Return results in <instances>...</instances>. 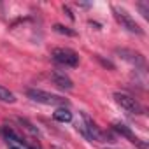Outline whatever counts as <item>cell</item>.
<instances>
[{
	"label": "cell",
	"instance_id": "3",
	"mask_svg": "<svg viewBox=\"0 0 149 149\" xmlns=\"http://www.w3.org/2000/svg\"><path fill=\"white\" fill-rule=\"evenodd\" d=\"M53 60L60 65H65V67H77L79 65V54L70 49V47H56L53 49Z\"/></svg>",
	"mask_w": 149,
	"mask_h": 149
},
{
	"label": "cell",
	"instance_id": "9",
	"mask_svg": "<svg viewBox=\"0 0 149 149\" xmlns=\"http://www.w3.org/2000/svg\"><path fill=\"white\" fill-rule=\"evenodd\" d=\"M53 118H54L56 121H60V123H70V121H72V112H70L68 109H65V107H60V109L54 111Z\"/></svg>",
	"mask_w": 149,
	"mask_h": 149
},
{
	"label": "cell",
	"instance_id": "12",
	"mask_svg": "<svg viewBox=\"0 0 149 149\" xmlns=\"http://www.w3.org/2000/svg\"><path fill=\"white\" fill-rule=\"evenodd\" d=\"M53 30H54L56 33H61V35H67V37H76V35H77L74 30H70L68 26H63V25H54Z\"/></svg>",
	"mask_w": 149,
	"mask_h": 149
},
{
	"label": "cell",
	"instance_id": "14",
	"mask_svg": "<svg viewBox=\"0 0 149 149\" xmlns=\"http://www.w3.org/2000/svg\"><path fill=\"white\" fill-rule=\"evenodd\" d=\"M137 7H139V11L142 13V16L147 19V18H149V7H147V2H139Z\"/></svg>",
	"mask_w": 149,
	"mask_h": 149
},
{
	"label": "cell",
	"instance_id": "11",
	"mask_svg": "<svg viewBox=\"0 0 149 149\" xmlns=\"http://www.w3.org/2000/svg\"><path fill=\"white\" fill-rule=\"evenodd\" d=\"M2 132H4V135H6V137H7L9 140H14L16 144H23V146H28V144H26V142H25V140H23V139H21L19 135H16V133H14V132H13L11 128H7V126H6V128H4Z\"/></svg>",
	"mask_w": 149,
	"mask_h": 149
},
{
	"label": "cell",
	"instance_id": "15",
	"mask_svg": "<svg viewBox=\"0 0 149 149\" xmlns=\"http://www.w3.org/2000/svg\"><path fill=\"white\" fill-rule=\"evenodd\" d=\"M97 58H98V60H100V61H102V65H104V67H109V68H114V65H112V63H111V61H109V60H102V58H100V56H97Z\"/></svg>",
	"mask_w": 149,
	"mask_h": 149
},
{
	"label": "cell",
	"instance_id": "8",
	"mask_svg": "<svg viewBox=\"0 0 149 149\" xmlns=\"http://www.w3.org/2000/svg\"><path fill=\"white\" fill-rule=\"evenodd\" d=\"M51 79H53V83L56 86H60L63 90H72L74 88L72 79L68 76H65V74H61V72H51Z\"/></svg>",
	"mask_w": 149,
	"mask_h": 149
},
{
	"label": "cell",
	"instance_id": "4",
	"mask_svg": "<svg viewBox=\"0 0 149 149\" xmlns=\"http://www.w3.org/2000/svg\"><path fill=\"white\" fill-rule=\"evenodd\" d=\"M114 100H116V104H118L121 109H125L128 114H142V112H144V107L140 105V102H139L137 98L126 95V93H114Z\"/></svg>",
	"mask_w": 149,
	"mask_h": 149
},
{
	"label": "cell",
	"instance_id": "5",
	"mask_svg": "<svg viewBox=\"0 0 149 149\" xmlns=\"http://www.w3.org/2000/svg\"><path fill=\"white\" fill-rule=\"evenodd\" d=\"M116 54H119L125 61H128V63H132V65H135V67H144L146 65V60H144V56L140 54V53H137V51H132V49H121V47H118L116 49Z\"/></svg>",
	"mask_w": 149,
	"mask_h": 149
},
{
	"label": "cell",
	"instance_id": "7",
	"mask_svg": "<svg viewBox=\"0 0 149 149\" xmlns=\"http://www.w3.org/2000/svg\"><path fill=\"white\" fill-rule=\"evenodd\" d=\"M83 118H84V121H86V125H84V128H86V135L90 137V139H93V140H97V142H104V139H105V135H104V132L90 119V116L88 114H83Z\"/></svg>",
	"mask_w": 149,
	"mask_h": 149
},
{
	"label": "cell",
	"instance_id": "13",
	"mask_svg": "<svg viewBox=\"0 0 149 149\" xmlns=\"http://www.w3.org/2000/svg\"><path fill=\"white\" fill-rule=\"evenodd\" d=\"M18 121H19V123H21V126H23L25 130H28L32 135H39V130H37V128H33V125H32L28 119H23V118H19Z\"/></svg>",
	"mask_w": 149,
	"mask_h": 149
},
{
	"label": "cell",
	"instance_id": "2",
	"mask_svg": "<svg viewBox=\"0 0 149 149\" xmlns=\"http://www.w3.org/2000/svg\"><path fill=\"white\" fill-rule=\"evenodd\" d=\"M26 97L32 98L33 102H39V104H44V105H65L67 100L58 97V95H53V93H47L44 90H37V88H30L26 90Z\"/></svg>",
	"mask_w": 149,
	"mask_h": 149
},
{
	"label": "cell",
	"instance_id": "1",
	"mask_svg": "<svg viewBox=\"0 0 149 149\" xmlns=\"http://www.w3.org/2000/svg\"><path fill=\"white\" fill-rule=\"evenodd\" d=\"M112 13H114V18L118 19V23H119L123 28H126L130 33H137V35H142V33H144V30H142V28L139 26V23L130 16V13H128L126 9L114 6V7H112Z\"/></svg>",
	"mask_w": 149,
	"mask_h": 149
},
{
	"label": "cell",
	"instance_id": "10",
	"mask_svg": "<svg viewBox=\"0 0 149 149\" xmlns=\"http://www.w3.org/2000/svg\"><path fill=\"white\" fill-rule=\"evenodd\" d=\"M0 100L6 102V104H14V102H16V97H14L13 91H9L6 86L0 84Z\"/></svg>",
	"mask_w": 149,
	"mask_h": 149
},
{
	"label": "cell",
	"instance_id": "6",
	"mask_svg": "<svg viewBox=\"0 0 149 149\" xmlns=\"http://www.w3.org/2000/svg\"><path fill=\"white\" fill-rule=\"evenodd\" d=\"M112 128H114V130H116L121 137L128 139L132 144L140 146V147H146V144H144V142H140V139H139V137H137V135H135V133H133L128 126H126V125H123V123H119V121H114V123H112Z\"/></svg>",
	"mask_w": 149,
	"mask_h": 149
},
{
	"label": "cell",
	"instance_id": "16",
	"mask_svg": "<svg viewBox=\"0 0 149 149\" xmlns=\"http://www.w3.org/2000/svg\"><path fill=\"white\" fill-rule=\"evenodd\" d=\"M9 149H19V147H9Z\"/></svg>",
	"mask_w": 149,
	"mask_h": 149
}]
</instances>
